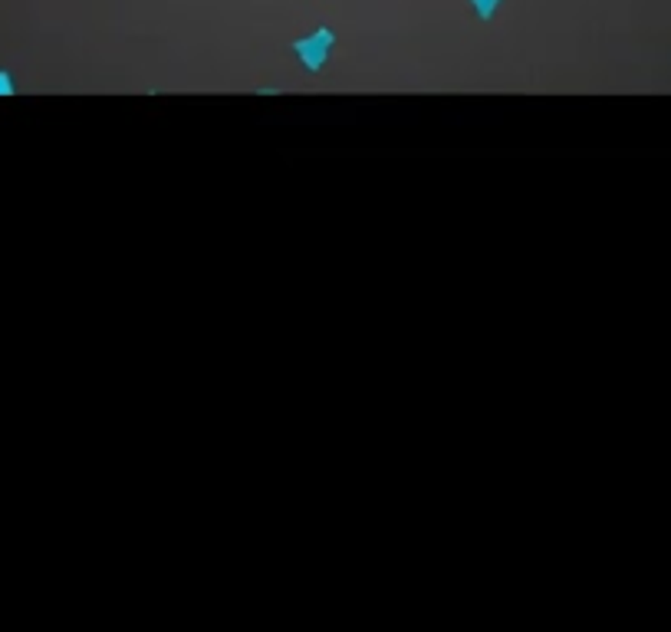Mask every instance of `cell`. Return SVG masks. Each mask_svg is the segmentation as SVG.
I'll list each match as a JSON object with an SVG mask.
<instances>
[{"label": "cell", "instance_id": "cell-3", "mask_svg": "<svg viewBox=\"0 0 671 632\" xmlns=\"http://www.w3.org/2000/svg\"><path fill=\"white\" fill-rule=\"evenodd\" d=\"M14 93V79H10V73H0V95H10Z\"/></svg>", "mask_w": 671, "mask_h": 632}, {"label": "cell", "instance_id": "cell-2", "mask_svg": "<svg viewBox=\"0 0 671 632\" xmlns=\"http://www.w3.org/2000/svg\"><path fill=\"white\" fill-rule=\"evenodd\" d=\"M500 4H504V0H471L474 14H477L481 20H491L494 14L500 10Z\"/></svg>", "mask_w": 671, "mask_h": 632}, {"label": "cell", "instance_id": "cell-1", "mask_svg": "<svg viewBox=\"0 0 671 632\" xmlns=\"http://www.w3.org/2000/svg\"><path fill=\"white\" fill-rule=\"evenodd\" d=\"M333 44H336L333 30H329V26H319L316 34L296 40V44H293V53H296V60H300L306 70L316 73V70H323V66H326L329 53H333Z\"/></svg>", "mask_w": 671, "mask_h": 632}]
</instances>
